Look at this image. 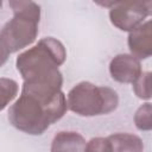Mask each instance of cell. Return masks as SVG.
Returning a JSON list of instances; mask_svg holds the SVG:
<instances>
[{
	"label": "cell",
	"mask_w": 152,
	"mask_h": 152,
	"mask_svg": "<svg viewBox=\"0 0 152 152\" xmlns=\"http://www.w3.org/2000/svg\"><path fill=\"white\" fill-rule=\"evenodd\" d=\"M152 0H118L109 11L112 24L121 31H132L151 14Z\"/></svg>",
	"instance_id": "obj_5"
},
{
	"label": "cell",
	"mask_w": 152,
	"mask_h": 152,
	"mask_svg": "<svg viewBox=\"0 0 152 152\" xmlns=\"http://www.w3.org/2000/svg\"><path fill=\"white\" fill-rule=\"evenodd\" d=\"M109 72L112 78L120 83H133L142 71L140 61L137 57L120 53L110 61Z\"/></svg>",
	"instance_id": "obj_6"
},
{
	"label": "cell",
	"mask_w": 152,
	"mask_h": 152,
	"mask_svg": "<svg viewBox=\"0 0 152 152\" xmlns=\"http://www.w3.org/2000/svg\"><path fill=\"white\" fill-rule=\"evenodd\" d=\"M68 108L81 116L109 114L116 109L119 96L115 90L90 82H80L70 89L66 96Z\"/></svg>",
	"instance_id": "obj_4"
},
{
	"label": "cell",
	"mask_w": 152,
	"mask_h": 152,
	"mask_svg": "<svg viewBox=\"0 0 152 152\" xmlns=\"http://www.w3.org/2000/svg\"><path fill=\"white\" fill-rule=\"evenodd\" d=\"M8 52L7 51H5L1 46H0V66L2 65V64H5V62L7 61V58H8Z\"/></svg>",
	"instance_id": "obj_15"
},
{
	"label": "cell",
	"mask_w": 152,
	"mask_h": 152,
	"mask_svg": "<svg viewBox=\"0 0 152 152\" xmlns=\"http://www.w3.org/2000/svg\"><path fill=\"white\" fill-rule=\"evenodd\" d=\"M65 58L64 45L52 37H46L20 53L15 64L25 83L45 84L62 89L63 76L58 66L65 62Z\"/></svg>",
	"instance_id": "obj_2"
},
{
	"label": "cell",
	"mask_w": 152,
	"mask_h": 152,
	"mask_svg": "<svg viewBox=\"0 0 152 152\" xmlns=\"http://www.w3.org/2000/svg\"><path fill=\"white\" fill-rule=\"evenodd\" d=\"M84 138L76 132H59L55 135L51 151H86Z\"/></svg>",
	"instance_id": "obj_8"
},
{
	"label": "cell",
	"mask_w": 152,
	"mask_h": 152,
	"mask_svg": "<svg viewBox=\"0 0 152 152\" xmlns=\"http://www.w3.org/2000/svg\"><path fill=\"white\" fill-rule=\"evenodd\" d=\"M86 151H100V152L108 151V145H107L106 138H94V139H91L87 144Z\"/></svg>",
	"instance_id": "obj_13"
},
{
	"label": "cell",
	"mask_w": 152,
	"mask_h": 152,
	"mask_svg": "<svg viewBox=\"0 0 152 152\" xmlns=\"http://www.w3.org/2000/svg\"><path fill=\"white\" fill-rule=\"evenodd\" d=\"M18 89V83L14 80L0 77V112L17 96Z\"/></svg>",
	"instance_id": "obj_10"
},
{
	"label": "cell",
	"mask_w": 152,
	"mask_h": 152,
	"mask_svg": "<svg viewBox=\"0 0 152 152\" xmlns=\"http://www.w3.org/2000/svg\"><path fill=\"white\" fill-rule=\"evenodd\" d=\"M95 4H97L99 6L101 7H107V8H110L118 0H93Z\"/></svg>",
	"instance_id": "obj_14"
},
{
	"label": "cell",
	"mask_w": 152,
	"mask_h": 152,
	"mask_svg": "<svg viewBox=\"0 0 152 152\" xmlns=\"http://www.w3.org/2000/svg\"><path fill=\"white\" fill-rule=\"evenodd\" d=\"M66 97L62 90H48L23 86L19 99L8 110V120L17 129L40 135L66 112Z\"/></svg>",
	"instance_id": "obj_1"
},
{
	"label": "cell",
	"mask_w": 152,
	"mask_h": 152,
	"mask_svg": "<svg viewBox=\"0 0 152 152\" xmlns=\"http://www.w3.org/2000/svg\"><path fill=\"white\" fill-rule=\"evenodd\" d=\"M1 6H2V0H0V8H1Z\"/></svg>",
	"instance_id": "obj_16"
},
{
	"label": "cell",
	"mask_w": 152,
	"mask_h": 152,
	"mask_svg": "<svg viewBox=\"0 0 152 152\" xmlns=\"http://www.w3.org/2000/svg\"><path fill=\"white\" fill-rule=\"evenodd\" d=\"M128 48L134 57L138 59L148 58L152 53V32L151 21L147 20L129 31Z\"/></svg>",
	"instance_id": "obj_7"
},
{
	"label": "cell",
	"mask_w": 152,
	"mask_h": 152,
	"mask_svg": "<svg viewBox=\"0 0 152 152\" xmlns=\"http://www.w3.org/2000/svg\"><path fill=\"white\" fill-rule=\"evenodd\" d=\"M14 15L0 31V46L8 53L32 44L38 34L40 6L33 0H8Z\"/></svg>",
	"instance_id": "obj_3"
},
{
	"label": "cell",
	"mask_w": 152,
	"mask_h": 152,
	"mask_svg": "<svg viewBox=\"0 0 152 152\" xmlns=\"http://www.w3.org/2000/svg\"><path fill=\"white\" fill-rule=\"evenodd\" d=\"M151 114H152V107H151L150 102H147L138 108V110L135 112V115H134V122H135V126L138 129L150 131L152 128Z\"/></svg>",
	"instance_id": "obj_11"
},
{
	"label": "cell",
	"mask_w": 152,
	"mask_h": 152,
	"mask_svg": "<svg viewBox=\"0 0 152 152\" xmlns=\"http://www.w3.org/2000/svg\"><path fill=\"white\" fill-rule=\"evenodd\" d=\"M151 72H141L140 76L133 82V89L135 95L139 99L142 100H150L151 99Z\"/></svg>",
	"instance_id": "obj_12"
},
{
	"label": "cell",
	"mask_w": 152,
	"mask_h": 152,
	"mask_svg": "<svg viewBox=\"0 0 152 152\" xmlns=\"http://www.w3.org/2000/svg\"><path fill=\"white\" fill-rule=\"evenodd\" d=\"M108 151H142V140L129 133H115L106 138Z\"/></svg>",
	"instance_id": "obj_9"
}]
</instances>
